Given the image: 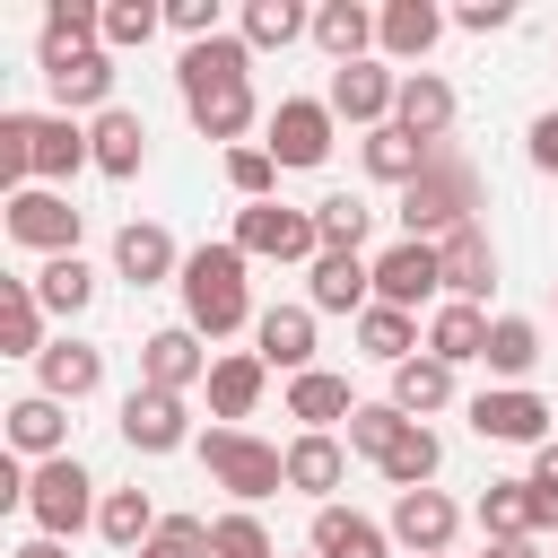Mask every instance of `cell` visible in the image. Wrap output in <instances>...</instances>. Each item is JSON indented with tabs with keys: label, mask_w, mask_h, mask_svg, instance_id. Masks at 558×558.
<instances>
[{
	"label": "cell",
	"mask_w": 558,
	"mask_h": 558,
	"mask_svg": "<svg viewBox=\"0 0 558 558\" xmlns=\"http://www.w3.org/2000/svg\"><path fill=\"white\" fill-rule=\"evenodd\" d=\"M174 78H183V105H192L201 140H244V131H253V44H244V35L183 44Z\"/></svg>",
	"instance_id": "1"
},
{
	"label": "cell",
	"mask_w": 558,
	"mask_h": 558,
	"mask_svg": "<svg viewBox=\"0 0 558 558\" xmlns=\"http://www.w3.org/2000/svg\"><path fill=\"white\" fill-rule=\"evenodd\" d=\"M471 209H480V166L453 157V148H436L427 174L401 192V227H410L418 244H445L453 227H471Z\"/></svg>",
	"instance_id": "2"
},
{
	"label": "cell",
	"mask_w": 558,
	"mask_h": 558,
	"mask_svg": "<svg viewBox=\"0 0 558 558\" xmlns=\"http://www.w3.org/2000/svg\"><path fill=\"white\" fill-rule=\"evenodd\" d=\"M174 288H183L192 331H209V340L235 331L244 305H253V296H244V253H235V244H201V253H183V279H174Z\"/></svg>",
	"instance_id": "3"
},
{
	"label": "cell",
	"mask_w": 558,
	"mask_h": 558,
	"mask_svg": "<svg viewBox=\"0 0 558 558\" xmlns=\"http://www.w3.org/2000/svg\"><path fill=\"white\" fill-rule=\"evenodd\" d=\"M201 462H209V480L227 488V497H270V488H288V453L279 445H262V436H244V427H209L201 436Z\"/></svg>",
	"instance_id": "4"
},
{
	"label": "cell",
	"mask_w": 558,
	"mask_h": 558,
	"mask_svg": "<svg viewBox=\"0 0 558 558\" xmlns=\"http://www.w3.org/2000/svg\"><path fill=\"white\" fill-rule=\"evenodd\" d=\"M227 244H235L244 262H314V253H323L314 209H288V201H244Z\"/></svg>",
	"instance_id": "5"
},
{
	"label": "cell",
	"mask_w": 558,
	"mask_h": 558,
	"mask_svg": "<svg viewBox=\"0 0 558 558\" xmlns=\"http://www.w3.org/2000/svg\"><path fill=\"white\" fill-rule=\"evenodd\" d=\"M87 488H96V480H87L70 453H61V462H35V480H26V514H35V532H44V541H70V532L96 514Z\"/></svg>",
	"instance_id": "6"
},
{
	"label": "cell",
	"mask_w": 558,
	"mask_h": 558,
	"mask_svg": "<svg viewBox=\"0 0 558 558\" xmlns=\"http://www.w3.org/2000/svg\"><path fill=\"white\" fill-rule=\"evenodd\" d=\"M549 401L541 392H523V384H497V392H480L471 401V436H488V445H549Z\"/></svg>",
	"instance_id": "7"
},
{
	"label": "cell",
	"mask_w": 558,
	"mask_h": 558,
	"mask_svg": "<svg viewBox=\"0 0 558 558\" xmlns=\"http://www.w3.org/2000/svg\"><path fill=\"white\" fill-rule=\"evenodd\" d=\"M122 445H131V453H174V445H192V410H183V392L131 384V392H122Z\"/></svg>",
	"instance_id": "8"
},
{
	"label": "cell",
	"mask_w": 558,
	"mask_h": 558,
	"mask_svg": "<svg viewBox=\"0 0 558 558\" xmlns=\"http://www.w3.org/2000/svg\"><path fill=\"white\" fill-rule=\"evenodd\" d=\"M392 96H401V78L384 70V61H349V70H331V122H357V131H384L392 122Z\"/></svg>",
	"instance_id": "9"
},
{
	"label": "cell",
	"mask_w": 558,
	"mask_h": 558,
	"mask_svg": "<svg viewBox=\"0 0 558 558\" xmlns=\"http://www.w3.org/2000/svg\"><path fill=\"white\" fill-rule=\"evenodd\" d=\"M262 148H270L279 166H323V157H331V105H314V96H279Z\"/></svg>",
	"instance_id": "10"
},
{
	"label": "cell",
	"mask_w": 558,
	"mask_h": 558,
	"mask_svg": "<svg viewBox=\"0 0 558 558\" xmlns=\"http://www.w3.org/2000/svg\"><path fill=\"white\" fill-rule=\"evenodd\" d=\"M436 288H445V262H436V244H418V235H401V244L375 262V305H401V314H418Z\"/></svg>",
	"instance_id": "11"
},
{
	"label": "cell",
	"mask_w": 558,
	"mask_h": 558,
	"mask_svg": "<svg viewBox=\"0 0 558 558\" xmlns=\"http://www.w3.org/2000/svg\"><path fill=\"white\" fill-rule=\"evenodd\" d=\"M201 375H209V349H201L192 323H166V331L140 340V384H157V392H192Z\"/></svg>",
	"instance_id": "12"
},
{
	"label": "cell",
	"mask_w": 558,
	"mask_h": 558,
	"mask_svg": "<svg viewBox=\"0 0 558 558\" xmlns=\"http://www.w3.org/2000/svg\"><path fill=\"white\" fill-rule=\"evenodd\" d=\"M9 235L61 262V253H78V209H70L61 192H35V183H26V192L9 201Z\"/></svg>",
	"instance_id": "13"
},
{
	"label": "cell",
	"mask_w": 558,
	"mask_h": 558,
	"mask_svg": "<svg viewBox=\"0 0 558 558\" xmlns=\"http://www.w3.org/2000/svg\"><path fill=\"white\" fill-rule=\"evenodd\" d=\"M453 532H462L453 497H436V488H401V497H392V541H401V549L445 558V549H453Z\"/></svg>",
	"instance_id": "14"
},
{
	"label": "cell",
	"mask_w": 558,
	"mask_h": 558,
	"mask_svg": "<svg viewBox=\"0 0 558 558\" xmlns=\"http://www.w3.org/2000/svg\"><path fill=\"white\" fill-rule=\"evenodd\" d=\"M78 166H96L87 131H78L70 113H26V174L61 183V174H78Z\"/></svg>",
	"instance_id": "15"
},
{
	"label": "cell",
	"mask_w": 558,
	"mask_h": 558,
	"mask_svg": "<svg viewBox=\"0 0 558 558\" xmlns=\"http://www.w3.org/2000/svg\"><path fill=\"white\" fill-rule=\"evenodd\" d=\"M366 296H375V270L357 253H314L305 262V305L314 314H366Z\"/></svg>",
	"instance_id": "16"
},
{
	"label": "cell",
	"mask_w": 558,
	"mask_h": 558,
	"mask_svg": "<svg viewBox=\"0 0 558 558\" xmlns=\"http://www.w3.org/2000/svg\"><path fill=\"white\" fill-rule=\"evenodd\" d=\"M113 270H122L131 288H157V279H183V253H174V235H166L157 218H131V227L113 235Z\"/></svg>",
	"instance_id": "17"
},
{
	"label": "cell",
	"mask_w": 558,
	"mask_h": 558,
	"mask_svg": "<svg viewBox=\"0 0 558 558\" xmlns=\"http://www.w3.org/2000/svg\"><path fill=\"white\" fill-rule=\"evenodd\" d=\"M392 122H401L410 140L445 148V131H453V87H445L436 70H410V78H401V96H392Z\"/></svg>",
	"instance_id": "18"
},
{
	"label": "cell",
	"mask_w": 558,
	"mask_h": 558,
	"mask_svg": "<svg viewBox=\"0 0 558 558\" xmlns=\"http://www.w3.org/2000/svg\"><path fill=\"white\" fill-rule=\"evenodd\" d=\"M87 148H96V174L131 183V174L148 166V122H140L131 105H113V113H96V122H87Z\"/></svg>",
	"instance_id": "19"
},
{
	"label": "cell",
	"mask_w": 558,
	"mask_h": 558,
	"mask_svg": "<svg viewBox=\"0 0 558 558\" xmlns=\"http://www.w3.org/2000/svg\"><path fill=\"white\" fill-rule=\"evenodd\" d=\"M44 78H52V105L61 113H78V105H105L113 96V52L96 44V52H61V61H44ZM113 113V105H105Z\"/></svg>",
	"instance_id": "20"
},
{
	"label": "cell",
	"mask_w": 558,
	"mask_h": 558,
	"mask_svg": "<svg viewBox=\"0 0 558 558\" xmlns=\"http://www.w3.org/2000/svg\"><path fill=\"white\" fill-rule=\"evenodd\" d=\"M436 262H445V288L471 305V296H488V279H497V244H488V227L471 218V227H453L445 244H436Z\"/></svg>",
	"instance_id": "21"
},
{
	"label": "cell",
	"mask_w": 558,
	"mask_h": 558,
	"mask_svg": "<svg viewBox=\"0 0 558 558\" xmlns=\"http://www.w3.org/2000/svg\"><path fill=\"white\" fill-rule=\"evenodd\" d=\"M262 340V366H288V375H314V305H270L253 323Z\"/></svg>",
	"instance_id": "22"
},
{
	"label": "cell",
	"mask_w": 558,
	"mask_h": 558,
	"mask_svg": "<svg viewBox=\"0 0 558 558\" xmlns=\"http://www.w3.org/2000/svg\"><path fill=\"white\" fill-rule=\"evenodd\" d=\"M35 375H44V392L70 410V401H87V392L105 384V349H87V340H52V349L35 357Z\"/></svg>",
	"instance_id": "23"
},
{
	"label": "cell",
	"mask_w": 558,
	"mask_h": 558,
	"mask_svg": "<svg viewBox=\"0 0 558 558\" xmlns=\"http://www.w3.org/2000/svg\"><path fill=\"white\" fill-rule=\"evenodd\" d=\"M436 35H445V9H436V0H392V9L375 17V44H384L392 61H427Z\"/></svg>",
	"instance_id": "24"
},
{
	"label": "cell",
	"mask_w": 558,
	"mask_h": 558,
	"mask_svg": "<svg viewBox=\"0 0 558 558\" xmlns=\"http://www.w3.org/2000/svg\"><path fill=\"white\" fill-rule=\"evenodd\" d=\"M427 357H445V366L488 357V314H480V305H462V296H445V305H436V323H427Z\"/></svg>",
	"instance_id": "25"
},
{
	"label": "cell",
	"mask_w": 558,
	"mask_h": 558,
	"mask_svg": "<svg viewBox=\"0 0 558 558\" xmlns=\"http://www.w3.org/2000/svg\"><path fill=\"white\" fill-rule=\"evenodd\" d=\"M262 384H270V366H262V349H235V357H218L209 366V410L235 427V418H253V401H262Z\"/></svg>",
	"instance_id": "26"
},
{
	"label": "cell",
	"mask_w": 558,
	"mask_h": 558,
	"mask_svg": "<svg viewBox=\"0 0 558 558\" xmlns=\"http://www.w3.org/2000/svg\"><path fill=\"white\" fill-rule=\"evenodd\" d=\"M384 523H366L357 506H314V558H384Z\"/></svg>",
	"instance_id": "27"
},
{
	"label": "cell",
	"mask_w": 558,
	"mask_h": 558,
	"mask_svg": "<svg viewBox=\"0 0 558 558\" xmlns=\"http://www.w3.org/2000/svg\"><path fill=\"white\" fill-rule=\"evenodd\" d=\"M357 157H366V174H375V183H401V192H410V183L427 174V157H436V148H427V140H410L401 122H384V131H366V148H357Z\"/></svg>",
	"instance_id": "28"
},
{
	"label": "cell",
	"mask_w": 558,
	"mask_h": 558,
	"mask_svg": "<svg viewBox=\"0 0 558 558\" xmlns=\"http://www.w3.org/2000/svg\"><path fill=\"white\" fill-rule=\"evenodd\" d=\"M0 349L9 357H44L52 340H44V296H35V279H0Z\"/></svg>",
	"instance_id": "29"
},
{
	"label": "cell",
	"mask_w": 558,
	"mask_h": 558,
	"mask_svg": "<svg viewBox=\"0 0 558 558\" xmlns=\"http://www.w3.org/2000/svg\"><path fill=\"white\" fill-rule=\"evenodd\" d=\"M61 436H70V418H61V401H52V392H26V401H9V445H17V453H35V462H61Z\"/></svg>",
	"instance_id": "30"
},
{
	"label": "cell",
	"mask_w": 558,
	"mask_h": 558,
	"mask_svg": "<svg viewBox=\"0 0 558 558\" xmlns=\"http://www.w3.org/2000/svg\"><path fill=\"white\" fill-rule=\"evenodd\" d=\"M357 401H349V384L340 375H288V418H305V436H331V418H349Z\"/></svg>",
	"instance_id": "31"
},
{
	"label": "cell",
	"mask_w": 558,
	"mask_h": 558,
	"mask_svg": "<svg viewBox=\"0 0 558 558\" xmlns=\"http://www.w3.org/2000/svg\"><path fill=\"white\" fill-rule=\"evenodd\" d=\"M340 471H349V453H340V436H296V445H288V488H305L314 506H331V488H340Z\"/></svg>",
	"instance_id": "32"
},
{
	"label": "cell",
	"mask_w": 558,
	"mask_h": 558,
	"mask_svg": "<svg viewBox=\"0 0 558 558\" xmlns=\"http://www.w3.org/2000/svg\"><path fill=\"white\" fill-rule=\"evenodd\" d=\"M157 523H166V514L148 506V488H113V497L96 506V532H105L113 549H131V558H140V549L157 541Z\"/></svg>",
	"instance_id": "33"
},
{
	"label": "cell",
	"mask_w": 558,
	"mask_h": 558,
	"mask_svg": "<svg viewBox=\"0 0 558 558\" xmlns=\"http://www.w3.org/2000/svg\"><path fill=\"white\" fill-rule=\"evenodd\" d=\"M314 44H323V52L349 70V61H366V44H375V17H366L357 0H323V9H314Z\"/></svg>",
	"instance_id": "34"
},
{
	"label": "cell",
	"mask_w": 558,
	"mask_h": 558,
	"mask_svg": "<svg viewBox=\"0 0 558 558\" xmlns=\"http://www.w3.org/2000/svg\"><path fill=\"white\" fill-rule=\"evenodd\" d=\"M445 401H453V366H445V357L392 366V410H401V418H427V410H445Z\"/></svg>",
	"instance_id": "35"
},
{
	"label": "cell",
	"mask_w": 558,
	"mask_h": 558,
	"mask_svg": "<svg viewBox=\"0 0 558 558\" xmlns=\"http://www.w3.org/2000/svg\"><path fill=\"white\" fill-rule=\"evenodd\" d=\"M480 532L488 541H532L541 523H532V480H488L480 488Z\"/></svg>",
	"instance_id": "36"
},
{
	"label": "cell",
	"mask_w": 558,
	"mask_h": 558,
	"mask_svg": "<svg viewBox=\"0 0 558 558\" xmlns=\"http://www.w3.org/2000/svg\"><path fill=\"white\" fill-rule=\"evenodd\" d=\"M488 375H506V384H523L532 366H541V331L523 323V314H497L488 323V357H480Z\"/></svg>",
	"instance_id": "37"
},
{
	"label": "cell",
	"mask_w": 558,
	"mask_h": 558,
	"mask_svg": "<svg viewBox=\"0 0 558 558\" xmlns=\"http://www.w3.org/2000/svg\"><path fill=\"white\" fill-rule=\"evenodd\" d=\"M357 349H366V357H384V366H410L418 323H410L401 305H366V314H357Z\"/></svg>",
	"instance_id": "38"
},
{
	"label": "cell",
	"mask_w": 558,
	"mask_h": 558,
	"mask_svg": "<svg viewBox=\"0 0 558 558\" xmlns=\"http://www.w3.org/2000/svg\"><path fill=\"white\" fill-rule=\"evenodd\" d=\"M366 227H375V209H366V201H349V192L314 201V235H323V253H357V244H366Z\"/></svg>",
	"instance_id": "39"
},
{
	"label": "cell",
	"mask_w": 558,
	"mask_h": 558,
	"mask_svg": "<svg viewBox=\"0 0 558 558\" xmlns=\"http://www.w3.org/2000/svg\"><path fill=\"white\" fill-rule=\"evenodd\" d=\"M35 296H44V314H78V305L96 296V270H87L78 253H61V262L35 270Z\"/></svg>",
	"instance_id": "40"
},
{
	"label": "cell",
	"mask_w": 558,
	"mask_h": 558,
	"mask_svg": "<svg viewBox=\"0 0 558 558\" xmlns=\"http://www.w3.org/2000/svg\"><path fill=\"white\" fill-rule=\"evenodd\" d=\"M401 436H410V418H401L392 401H357V410H349V453H366V462H384V453H392Z\"/></svg>",
	"instance_id": "41"
},
{
	"label": "cell",
	"mask_w": 558,
	"mask_h": 558,
	"mask_svg": "<svg viewBox=\"0 0 558 558\" xmlns=\"http://www.w3.org/2000/svg\"><path fill=\"white\" fill-rule=\"evenodd\" d=\"M436 462H445V445H436V436H427V427L410 418V436H401V445H392V453H384L375 471H384L392 488H427V480H436Z\"/></svg>",
	"instance_id": "42"
},
{
	"label": "cell",
	"mask_w": 558,
	"mask_h": 558,
	"mask_svg": "<svg viewBox=\"0 0 558 558\" xmlns=\"http://www.w3.org/2000/svg\"><path fill=\"white\" fill-rule=\"evenodd\" d=\"M296 35H314V17H305L296 0H253V9H244V44H253V52L296 44Z\"/></svg>",
	"instance_id": "43"
},
{
	"label": "cell",
	"mask_w": 558,
	"mask_h": 558,
	"mask_svg": "<svg viewBox=\"0 0 558 558\" xmlns=\"http://www.w3.org/2000/svg\"><path fill=\"white\" fill-rule=\"evenodd\" d=\"M209 558H279V541L235 506V514H218V523H209Z\"/></svg>",
	"instance_id": "44"
},
{
	"label": "cell",
	"mask_w": 558,
	"mask_h": 558,
	"mask_svg": "<svg viewBox=\"0 0 558 558\" xmlns=\"http://www.w3.org/2000/svg\"><path fill=\"white\" fill-rule=\"evenodd\" d=\"M166 26V9H148V0H113L105 9V52H131V44H148Z\"/></svg>",
	"instance_id": "45"
},
{
	"label": "cell",
	"mask_w": 558,
	"mask_h": 558,
	"mask_svg": "<svg viewBox=\"0 0 558 558\" xmlns=\"http://www.w3.org/2000/svg\"><path fill=\"white\" fill-rule=\"evenodd\" d=\"M140 558H209V523H192V514H166V523H157V541H148Z\"/></svg>",
	"instance_id": "46"
},
{
	"label": "cell",
	"mask_w": 558,
	"mask_h": 558,
	"mask_svg": "<svg viewBox=\"0 0 558 558\" xmlns=\"http://www.w3.org/2000/svg\"><path fill=\"white\" fill-rule=\"evenodd\" d=\"M270 174H279L270 148H227V183H235L244 201H270Z\"/></svg>",
	"instance_id": "47"
},
{
	"label": "cell",
	"mask_w": 558,
	"mask_h": 558,
	"mask_svg": "<svg viewBox=\"0 0 558 558\" xmlns=\"http://www.w3.org/2000/svg\"><path fill=\"white\" fill-rule=\"evenodd\" d=\"M0 192H26V113H0Z\"/></svg>",
	"instance_id": "48"
},
{
	"label": "cell",
	"mask_w": 558,
	"mask_h": 558,
	"mask_svg": "<svg viewBox=\"0 0 558 558\" xmlns=\"http://www.w3.org/2000/svg\"><path fill=\"white\" fill-rule=\"evenodd\" d=\"M532 523H558V445H532Z\"/></svg>",
	"instance_id": "49"
},
{
	"label": "cell",
	"mask_w": 558,
	"mask_h": 558,
	"mask_svg": "<svg viewBox=\"0 0 558 558\" xmlns=\"http://www.w3.org/2000/svg\"><path fill=\"white\" fill-rule=\"evenodd\" d=\"M166 26H174L183 44H209V35H218V0H166Z\"/></svg>",
	"instance_id": "50"
},
{
	"label": "cell",
	"mask_w": 558,
	"mask_h": 558,
	"mask_svg": "<svg viewBox=\"0 0 558 558\" xmlns=\"http://www.w3.org/2000/svg\"><path fill=\"white\" fill-rule=\"evenodd\" d=\"M506 17H514V0H462L453 9V26H471V35H497Z\"/></svg>",
	"instance_id": "51"
},
{
	"label": "cell",
	"mask_w": 558,
	"mask_h": 558,
	"mask_svg": "<svg viewBox=\"0 0 558 558\" xmlns=\"http://www.w3.org/2000/svg\"><path fill=\"white\" fill-rule=\"evenodd\" d=\"M532 166H541V174H558V113H541V122H532Z\"/></svg>",
	"instance_id": "52"
},
{
	"label": "cell",
	"mask_w": 558,
	"mask_h": 558,
	"mask_svg": "<svg viewBox=\"0 0 558 558\" xmlns=\"http://www.w3.org/2000/svg\"><path fill=\"white\" fill-rule=\"evenodd\" d=\"M9 558H70V549H61V541H44V532H35V541H26V549H9Z\"/></svg>",
	"instance_id": "53"
},
{
	"label": "cell",
	"mask_w": 558,
	"mask_h": 558,
	"mask_svg": "<svg viewBox=\"0 0 558 558\" xmlns=\"http://www.w3.org/2000/svg\"><path fill=\"white\" fill-rule=\"evenodd\" d=\"M488 558H541L532 541H488Z\"/></svg>",
	"instance_id": "54"
}]
</instances>
